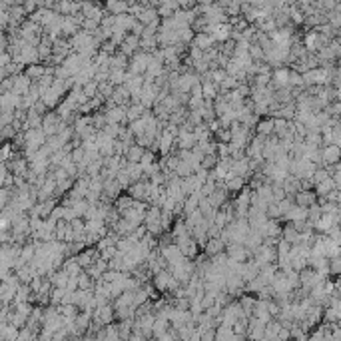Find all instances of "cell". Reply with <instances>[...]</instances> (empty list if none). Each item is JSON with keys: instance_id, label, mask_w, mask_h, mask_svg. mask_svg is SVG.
Listing matches in <instances>:
<instances>
[{"instance_id": "52a82bcc", "label": "cell", "mask_w": 341, "mask_h": 341, "mask_svg": "<svg viewBox=\"0 0 341 341\" xmlns=\"http://www.w3.org/2000/svg\"><path fill=\"white\" fill-rule=\"evenodd\" d=\"M289 68H277L271 72V88L273 90H282V88H289Z\"/></svg>"}, {"instance_id": "f546056e", "label": "cell", "mask_w": 341, "mask_h": 341, "mask_svg": "<svg viewBox=\"0 0 341 341\" xmlns=\"http://www.w3.org/2000/svg\"><path fill=\"white\" fill-rule=\"evenodd\" d=\"M144 148H140V146H136V144H132L130 148H128V152H126V156H124V158H126L130 164H138L140 160H142V156H144Z\"/></svg>"}, {"instance_id": "681fc988", "label": "cell", "mask_w": 341, "mask_h": 341, "mask_svg": "<svg viewBox=\"0 0 341 341\" xmlns=\"http://www.w3.org/2000/svg\"><path fill=\"white\" fill-rule=\"evenodd\" d=\"M327 271H329L331 275H337V273L341 271V260H339V256L327 260Z\"/></svg>"}, {"instance_id": "ab89813d", "label": "cell", "mask_w": 341, "mask_h": 341, "mask_svg": "<svg viewBox=\"0 0 341 341\" xmlns=\"http://www.w3.org/2000/svg\"><path fill=\"white\" fill-rule=\"evenodd\" d=\"M82 94H84L88 100L96 98V96H98V84H96L94 80H90L88 84H84V86H82Z\"/></svg>"}, {"instance_id": "74e56055", "label": "cell", "mask_w": 341, "mask_h": 341, "mask_svg": "<svg viewBox=\"0 0 341 341\" xmlns=\"http://www.w3.org/2000/svg\"><path fill=\"white\" fill-rule=\"evenodd\" d=\"M76 284H78V289H84V291H92V289H94V280H90V277L82 271L78 277H76Z\"/></svg>"}, {"instance_id": "7402d4cb", "label": "cell", "mask_w": 341, "mask_h": 341, "mask_svg": "<svg viewBox=\"0 0 341 341\" xmlns=\"http://www.w3.org/2000/svg\"><path fill=\"white\" fill-rule=\"evenodd\" d=\"M333 190H337V185L333 184L331 178H325L323 182H319V184L314 185V194H315L317 198H325V196H327L329 192H333Z\"/></svg>"}, {"instance_id": "8992f818", "label": "cell", "mask_w": 341, "mask_h": 341, "mask_svg": "<svg viewBox=\"0 0 341 341\" xmlns=\"http://www.w3.org/2000/svg\"><path fill=\"white\" fill-rule=\"evenodd\" d=\"M319 156H321V168L339 164V146H323L319 148Z\"/></svg>"}, {"instance_id": "f35d334b", "label": "cell", "mask_w": 341, "mask_h": 341, "mask_svg": "<svg viewBox=\"0 0 341 341\" xmlns=\"http://www.w3.org/2000/svg\"><path fill=\"white\" fill-rule=\"evenodd\" d=\"M124 76H126V70H110V74H108V82H110L114 88H118V86L124 84Z\"/></svg>"}, {"instance_id": "e575fe53", "label": "cell", "mask_w": 341, "mask_h": 341, "mask_svg": "<svg viewBox=\"0 0 341 341\" xmlns=\"http://www.w3.org/2000/svg\"><path fill=\"white\" fill-rule=\"evenodd\" d=\"M168 329H170V321L156 317V321H154V327H152V337H162Z\"/></svg>"}, {"instance_id": "4316f807", "label": "cell", "mask_w": 341, "mask_h": 341, "mask_svg": "<svg viewBox=\"0 0 341 341\" xmlns=\"http://www.w3.org/2000/svg\"><path fill=\"white\" fill-rule=\"evenodd\" d=\"M44 70H46V66L44 64H30V66H26V70H24V74L28 76V80L30 82H38L42 76H44Z\"/></svg>"}, {"instance_id": "11a10c76", "label": "cell", "mask_w": 341, "mask_h": 341, "mask_svg": "<svg viewBox=\"0 0 341 341\" xmlns=\"http://www.w3.org/2000/svg\"><path fill=\"white\" fill-rule=\"evenodd\" d=\"M144 28H146V26H144V24H140V22L136 20V22H134V26L130 28V32H128V34H132V36H138V38H140V36H142V32H144Z\"/></svg>"}, {"instance_id": "44dd1931", "label": "cell", "mask_w": 341, "mask_h": 341, "mask_svg": "<svg viewBox=\"0 0 341 341\" xmlns=\"http://www.w3.org/2000/svg\"><path fill=\"white\" fill-rule=\"evenodd\" d=\"M224 250H226V245L220 241V237H211V239H208V243H206V247H204V254H206L208 258H213V256L222 254Z\"/></svg>"}, {"instance_id": "2e32d148", "label": "cell", "mask_w": 341, "mask_h": 341, "mask_svg": "<svg viewBox=\"0 0 341 341\" xmlns=\"http://www.w3.org/2000/svg\"><path fill=\"white\" fill-rule=\"evenodd\" d=\"M254 134L263 136V138L273 136V118H260L254 128Z\"/></svg>"}, {"instance_id": "f6af8a7d", "label": "cell", "mask_w": 341, "mask_h": 341, "mask_svg": "<svg viewBox=\"0 0 341 341\" xmlns=\"http://www.w3.org/2000/svg\"><path fill=\"white\" fill-rule=\"evenodd\" d=\"M124 126H118V124H106V126L102 128V132L108 136V138H112V140H118V134H120V130H122Z\"/></svg>"}, {"instance_id": "db71d44e", "label": "cell", "mask_w": 341, "mask_h": 341, "mask_svg": "<svg viewBox=\"0 0 341 341\" xmlns=\"http://www.w3.org/2000/svg\"><path fill=\"white\" fill-rule=\"evenodd\" d=\"M70 158H72V162H74L76 166L84 162V150H82V146H80V148H74V150L70 152Z\"/></svg>"}, {"instance_id": "cb8c5ba5", "label": "cell", "mask_w": 341, "mask_h": 341, "mask_svg": "<svg viewBox=\"0 0 341 341\" xmlns=\"http://www.w3.org/2000/svg\"><path fill=\"white\" fill-rule=\"evenodd\" d=\"M224 188H226L228 194H237V192H241L245 188V180L237 178V176H232V178H228L224 182Z\"/></svg>"}, {"instance_id": "d6a6232c", "label": "cell", "mask_w": 341, "mask_h": 341, "mask_svg": "<svg viewBox=\"0 0 341 341\" xmlns=\"http://www.w3.org/2000/svg\"><path fill=\"white\" fill-rule=\"evenodd\" d=\"M288 130H289V122H288V120L273 118V136H275L277 140H280Z\"/></svg>"}, {"instance_id": "ba28073f", "label": "cell", "mask_w": 341, "mask_h": 341, "mask_svg": "<svg viewBox=\"0 0 341 341\" xmlns=\"http://www.w3.org/2000/svg\"><path fill=\"white\" fill-rule=\"evenodd\" d=\"M104 112V118H106V124H118V126H124L126 124V110L122 106H112L108 110H102Z\"/></svg>"}, {"instance_id": "9c48e42d", "label": "cell", "mask_w": 341, "mask_h": 341, "mask_svg": "<svg viewBox=\"0 0 341 341\" xmlns=\"http://www.w3.org/2000/svg\"><path fill=\"white\" fill-rule=\"evenodd\" d=\"M30 86H32V82L28 80V76L24 74V72H20L18 76H14L12 78V94H16V96H24V94H28V90H30Z\"/></svg>"}, {"instance_id": "d6986e66", "label": "cell", "mask_w": 341, "mask_h": 341, "mask_svg": "<svg viewBox=\"0 0 341 341\" xmlns=\"http://www.w3.org/2000/svg\"><path fill=\"white\" fill-rule=\"evenodd\" d=\"M282 190H284L286 198H291V200H293V196L301 192V188H299V180L293 178V176H288V178L284 180V184H282Z\"/></svg>"}, {"instance_id": "3957f363", "label": "cell", "mask_w": 341, "mask_h": 341, "mask_svg": "<svg viewBox=\"0 0 341 341\" xmlns=\"http://www.w3.org/2000/svg\"><path fill=\"white\" fill-rule=\"evenodd\" d=\"M224 254L228 256V260H232V262H237V263H245L247 260L252 258V254L247 252V250H245V247H243L241 243H230V245H226Z\"/></svg>"}, {"instance_id": "7dc6e473", "label": "cell", "mask_w": 341, "mask_h": 341, "mask_svg": "<svg viewBox=\"0 0 341 341\" xmlns=\"http://www.w3.org/2000/svg\"><path fill=\"white\" fill-rule=\"evenodd\" d=\"M154 162H156V154L150 152V150H146L144 156H142V160H140L138 164H140V168H142V172H144V170H146L150 164H154Z\"/></svg>"}, {"instance_id": "f5cc1de1", "label": "cell", "mask_w": 341, "mask_h": 341, "mask_svg": "<svg viewBox=\"0 0 341 341\" xmlns=\"http://www.w3.org/2000/svg\"><path fill=\"white\" fill-rule=\"evenodd\" d=\"M277 208H280L282 218H284V215L293 208V200H291V198H286V200H282V202H277Z\"/></svg>"}, {"instance_id": "bcb514c9", "label": "cell", "mask_w": 341, "mask_h": 341, "mask_svg": "<svg viewBox=\"0 0 341 341\" xmlns=\"http://www.w3.org/2000/svg\"><path fill=\"white\" fill-rule=\"evenodd\" d=\"M215 164H218V156H204L200 162V168L206 172H211L215 168Z\"/></svg>"}, {"instance_id": "ee69618b", "label": "cell", "mask_w": 341, "mask_h": 341, "mask_svg": "<svg viewBox=\"0 0 341 341\" xmlns=\"http://www.w3.org/2000/svg\"><path fill=\"white\" fill-rule=\"evenodd\" d=\"M144 226H146V232H148L150 236H154V237H160V236H164V234H166L160 222H154V224H144Z\"/></svg>"}, {"instance_id": "4fadbf2b", "label": "cell", "mask_w": 341, "mask_h": 341, "mask_svg": "<svg viewBox=\"0 0 341 341\" xmlns=\"http://www.w3.org/2000/svg\"><path fill=\"white\" fill-rule=\"evenodd\" d=\"M192 46H196V48L202 50V52H208V50L215 48V40H213L210 34H206V32H196V36H194V40H192Z\"/></svg>"}, {"instance_id": "8d00e7d4", "label": "cell", "mask_w": 341, "mask_h": 341, "mask_svg": "<svg viewBox=\"0 0 341 341\" xmlns=\"http://www.w3.org/2000/svg\"><path fill=\"white\" fill-rule=\"evenodd\" d=\"M160 208L158 206H148L146 215H144V224H154V222H160Z\"/></svg>"}, {"instance_id": "7bdbcfd3", "label": "cell", "mask_w": 341, "mask_h": 341, "mask_svg": "<svg viewBox=\"0 0 341 341\" xmlns=\"http://www.w3.org/2000/svg\"><path fill=\"white\" fill-rule=\"evenodd\" d=\"M72 211L76 213V218H84V215H86V210L90 208L88 204H86V200H78V202H72Z\"/></svg>"}, {"instance_id": "4dcf8cb0", "label": "cell", "mask_w": 341, "mask_h": 341, "mask_svg": "<svg viewBox=\"0 0 341 341\" xmlns=\"http://www.w3.org/2000/svg\"><path fill=\"white\" fill-rule=\"evenodd\" d=\"M124 172L128 174V178H130L132 184H136V182H140V180L144 178V172H142L140 164H130V162H128V166L124 168Z\"/></svg>"}, {"instance_id": "5b68a950", "label": "cell", "mask_w": 341, "mask_h": 341, "mask_svg": "<svg viewBox=\"0 0 341 341\" xmlns=\"http://www.w3.org/2000/svg\"><path fill=\"white\" fill-rule=\"evenodd\" d=\"M62 100H64V94H62V92L60 90H56V88H48L46 92H42V96H40V102L46 106V110H56L58 108V104L62 102Z\"/></svg>"}, {"instance_id": "60d3db41", "label": "cell", "mask_w": 341, "mask_h": 341, "mask_svg": "<svg viewBox=\"0 0 341 341\" xmlns=\"http://www.w3.org/2000/svg\"><path fill=\"white\" fill-rule=\"evenodd\" d=\"M12 144L10 142H4L0 144V164H6V160H12Z\"/></svg>"}, {"instance_id": "7a4b0ae2", "label": "cell", "mask_w": 341, "mask_h": 341, "mask_svg": "<svg viewBox=\"0 0 341 341\" xmlns=\"http://www.w3.org/2000/svg\"><path fill=\"white\" fill-rule=\"evenodd\" d=\"M114 319H116V314H114V307L110 303L100 305L92 312V321H94L96 325H100V327H106V325L114 323Z\"/></svg>"}, {"instance_id": "9f6ffc18", "label": "cell", "mask_w": 341, "mask_h": 341, "mask_svg": "<svg viewBox=\"0 0 341 341\" xmlns=\"http://www.w3.org/2000/svg\"><path fill=\"white\" fill-rule=\"evenodd\" d=\"M206 126H208V130L211 132V136H213L215 132H218V130L222 128V126H220V122H218V118H215V120H211V122H208V124H206Z\"/></svg>"}, {"instance_id": "30bf717a", "label": "cell", "mask_w": 341, "mask_h": 341, "mask_svg": "<svg viewBox=\"0 0 341 341\" xmlns=\"http://www.w3.org/2000/svg\"><path fill=\"white\" fill-rule=\"evenodd\" d=\"M74 258H76L78 265H80L82 269H86V267H90L92 263H94V262L100 258V252L96 250V247H86L84 252H80V254L74 256Z\"/></svg>"}, {"instance_id": "83f0119b", "label": "cell", "mask_w": 341, "mask_h": 341, "mask_svg": "<svg viewBox=\"0 0 341 341\" xmlns=\"http://www.w3.org/2000/svg\"><path fill=\"white\" fill-rule=\"evenodd\" d=\"M132 204H134V200H132L128 194H122V196H118V198L114 200V204H112V206H114V210H116V211L122 215V213L126 211L128 208H132Z\"/></svg>"}, {"instance_id": "603a6c76", "label": "cell", "mask_w": 341, "mask_h": 341, "mask_svg": "<svg viewBox=\"0 0 341 341\" xmlns=\"http://www.w3.org/2000/svg\"><path fill=\"white\" fill-rule=\"evenodd\" d=\"M282 220H286L288 224H293V222H305L307 220V210L305 208H297V206H293Z\"/></svg>"}, {"instance_id": "f907efd6", "label": "cell", "mask_w": 341, "mask_h": 341, "mask_svg": "<svg viewBox=\"0 0 341 341\" xmlns=\"http://www.w3.org/2000/svg\"><path fill=\"white\" fill-rule=\"evenodd\" d=\"M289 88H303V80H301V74L289 70Z\"/></svg>"}, {"instance_id": "ac0fdd59", "label": "cell", "mask_w": 341, "mask_h": 341, "mask_svg": "<svg viewBox=\"0 0 341 341\" xmlns=\"http://www.w3.org/2000/svg\"><path fill=\"white\" fill-rule=\"evenodd\" d=\"M317 202V196L314 194V192H299V194H295L293 196V206H297V208H309V206H314Z\"/></svg>"}, {"instance_id": "484cf974", "label": "cell", "mask_w": 341, "mask_h": 341, "mask_svg": "<svg viewBox=\"0 0 341 341\" xmlns=\"http://www.w3.org/2000/svg\"><path fill=\"white\" fill-rule=\"evenodd\" d=\"M62 269L66 271V275H68V277H78V275L84 271V269L78 265V262H76V258H74V256L64 260V263H62Z\"/></svg>"}, {"instance_id": "6da1fadb", "label": "cell", "mask_w": 341, "mask_h": 341, "mask_svg": "<svg viewBox=\"0 0 341 341\" xmlns=\"http://www.w3.org/2000/svg\"><path fill=\"white\" fill-rule=\"evenodd\" d=\"M297 277H299V288H301V289H305L307 293H309V289L315 288L317 284H323L325 280H329V277H325V275H321V273L314 271L312 267H305V269H301V271L297 273Z\"/></svg>"}, {"instance_id": "7c38bea8", "label": "cell", "mask_w": 341, "mask_h": 341, "mask_svg": "<svg viewBox=\"0 0 341 341\" xmlns=\"http://www.w3.org/2000/svg\"><path fill=\"white\" fill-rule=\"evenodd\" d=\"M160 256L164 258L166 265H174V263H178V262L182 260V254H180V250H178L176 243H168V245L160 247Z\"/></svg>"}, {"instance_id": "277c9868", "label": "cell", "mask_w": 341, "mask_h": 341, "mask_svg": "<svg viewBox=\"0 0 341 341\" xmlns=\"http://www.w3.org/2000/svg\"><path fill=\"white\" fill-rule=\"evenodd\" d=\"M58 126H60V118H58L56 112H46V114L42 116V126H40V130L44 132L46 138L56 136V134H58Z\"/></svg>"}, {"instance_id": "e0dca14e", "label": "cell", "mask_w": 341, "mask_h": 341, "mask_svg": "<svg viewBox=\"0 0 341 341\" xmlns=\"http://www.w3.org/2000/svg\"><path fill=\"white\" fill-rule=\"evenodd\" d=\"M144 4V10L140 12V16L136 18L140 24H144V26H150L152 22H156V20H160L158 18V12H156V8H152L148 2H142Z\"/></svg>"}, {"instance_id": "5bb4252c", "label": "cell", "mask_w": 341, "mask_h": 341, "mask_svg": "<svg viewBox=\"0 0 341 341\" xmlns=\"http://www.w3.org/2000/svg\"><path fill=\"white\" fill-rule=\"evenodd\" d=\"M228 198H230V194L226 192V188H215V190L208 196V202L211 204L213 210H220V208L228 202Z\"/></svg>"}, {"instance_id": "9a60e30c", "label": "cell", "mask_w": 341, "mask_h": 341, "mask_svg": "<svg viewBox=\"0 0 341 341\" xmlns=\"http://www.w3.org/2000/svg\"><path fill=\"white\" fill-rule=\"evenodd\" d=\"M146 182H148V180H140V182H136V184H130L128 196H130L134 202H146Z\"/></svg>"}, {"instance_id": "1f68e13d", "label": "cell", "mask_w": 341, "mask_h": 341, "mask_svg": "<svg viewBox=\"0 0 341 341\" xmlns=\"http://www.w3.org/2000/svg\"><path fill=\"white\" fill-rule=\"evenodd\" d=\"M142 114H144L142 104H130V106L126 108V124L140 120V118H142Z\"/></svg>"}, {"instance_id": "c3c4849f", "label": "cell", "mask_w": 341, "mask_h": 341, "mask_svg": "<svg viewBox=\"0 0 341 341\" xmlns=\"http://www.w3.org/2000/svg\"><path fill=\"white\" fill-rule=\"evenodd\" d=\"M327 24L331 30H339L341 28V12H329L327 14Z\"/></svg>"}, {"instance_id": "836d02e7", "label": "cell", "mask_w": 341, "mask_h": 341, "mask_svg": "<svg viewBox=\"0 0 341 341\" xmlns=\"http://www.w3.org/2000/svg\"><path fill=\"white\" fill-rule=\"evenodd\" d=\"M250 202H252V190L245 185V188L241 192H237V196L234 198V204L236 206H243V208H250Z\"/></svg>"}, {"instance_id": "d4e9b609", "label": "cell", "mask_w": 341, "mask_h": 341, "mask_svg": "<svg viewBox=\"0 0 341 341\" xmlns=\"http://www.w3.org/2000/svg\"><path fill=\"white\" fill-rule=\"evenodd\" d=\"M262 237H282V226H280V220H267L263 232H262Z\"/></svg>"}, {"instance_id": "f1b7e54d", "label": "cell", "mask_w": 341, "mask_h": 341, "mask_svg": "<svg viewBox=\"0 0 341 341\" xmlns=\"http://www.w3.org/2000/svg\"><path fill=\"white\" fill-rule=\"evenodd\" d=\"M176 34H178V42L180 44H184V46H190L192 44V40H194V36H196V32L190 28V26H185V28H180V30H176Z\"/></svg>"}, {"instance_id": "816d5d0a", "label": "cell", "mask_w": 341, "mask_h": 341, "mask_svg": "<svg viewBox=\"0 0 341 341\" xmlns=\"http://www.w3.org/2000/svg\"><path fill=\"white\" fill-rule=\"evenodd\" d=\"M116 254H118V252H116V245H110V247H106V250L100 252V258H98V260H102V262H110Z\"/></svg>"}, {"instance_id": "b9f144b4", "label": "cell", "mask_w": 341, "mask_h": 341, "mask_svg": "<svg viewBox=\"0 0 341 341\" xmlns=\"http://www.w3.org/2000/svg\"><path fill=\"white\" fill-rule=\"evenodd\" d=\"M174 213L172 211H160V224H162V228H164V232H170V228H172V224H174Z\"/></svg>"}, {"instance_id": "d590c367", "label": "cell", "mask_w": 341, "mask_h": 341, "mask_svg": "<svg viewBox=\"0 0 341 341\" xmlns=\"http://www.w3.org/2000/svg\"><path fill=\"white\" fill-rule=\"evenodd\" d=\"M282 239H286L289 245H297V232L291 228V224H286L282 228Z\"/></svg>"}, {"instance_id": "ffe728a7", "label": "cell", "mask_w": 341, "mask_h": 341, "mask_svg": "<svg viewBox=\"0 0 341 341\" xmlns=\"http://www.w3.org/2000/svg\"><path fill=\"white\" fill-rule=\"evenodd\" d=\"M128 62H130V58H126L122 52H116L108 60V68L110 70H126L128 68Z\"/></svg>"}, {"instance_id": "8fae6325", "label": "cell", "mask_w": 341, "mask_h": 341, "mask_svg": "<svg viewBox=\"0 0 341 341\" xmlns=\"http://www.w3.org/2000/svg\"><path fill=\"white\" fill-rule=\"evenodd\" d=\"M170 282H172V275H170L168 267H166V269H162V271H158L156 275L152 277V286H154V289H156V291H162V293H166V291H168Z\"/></svg>"}]
</instances>
